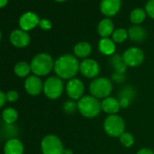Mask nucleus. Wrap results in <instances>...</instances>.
<instances>
[{"instance_id":"1","label":"nucleus","mask_w":154,"mask_h":154,"mask_svg":"<svg viewBox=\"0 0 154 154\" xmlns=\"http://www.w3.org/2000/svg\"><path fill=\"white\" fill-rule=\"evenodd\" d=\"M80 62L72 54H63L54 61V71L62 80H70L79 72Z\"/></svg>"},{"instance_id":"2","label":"nucleus","mask_w":154,"mask_h":154,"mask_svg":"<svg viewBox=\"0 0 154 154\" xmlns=\"http://www.w3.org/2000/svg\"><path fill=\"white\" fill-rule=\"evenodd\" d=\"M54 61L47 53H40L35 55L30 63L32 72L39 77L49 74L54 70Z\"/></svg>"},{"instance_id":"3","label":"nucleus","mask_w":154,"mask_h":154,"mask_svg":"<svg viewBox=\"0 0 154 154\" xmlns=\"http://www.w3.org/2000/svg\"><path fill=\"white\" fill-rule=\"evenodd\" d=\"M78 112L85 118L93 119L97 117L102 112L101 102L99 99L90 95H84L77 101Z\"/></svg>"},{"instance_id":"4","label":"nucleus","mask_w":154,"mask_h":154,"mask_svg":"<svg viewBox=\"0 0 154 154\" xmlns=\"http://www.w3.org/2000/svg\"><path fill=\"white\" fill-rule=\"evenodd\" d=\"M112 82L107 77H97L90 83V94L97 99H105L109 97L112 92Z\"/></svg>"},{"instance_id":"5","label":"nucleus","mask_w":154,"mask_h":154,"mask_svg":"<svg viewBox=\"0 0 154 154\" xmlns=\"http://www.w3.org/2000/svg\"><path fill=\"white\" fill-rule=\"evenodd\" d=\"M63 90V81L58 76H50L44 82L43 93L50 100H56L61 97Z\"/></svg>"},{"instance_id":"6","label":"nucleus","mask_w":154,"mask_h":154,"mask_svg":"<svg viewBox=\"0 0 154 154\" xmlns=\"http://www.w3.org/2000/svg\"><path fill=\"white\" fill-rule=\"evenodd\" d=\"M104 131L111 137H120L125 131V122L118 114L108 115L103 122Z\"/></svg>"},{"instance_id":"7","label":"nucleus","mask_w":154,"mask_h":154,"mask_svg":"<svg viewBox=\"0 0 154 154\" xmlns=\"http://www.w3.org/2000/svg\"><path fill=\"white\" fill-rule=\"evenodd\" d=\"M64 149L62 140L54 134H47L41 140L42 154H63Z\"/></svg>"},{"instance_id":"8","label":"nucleus","mask_w":154,"mask_h":154,"mask_svg":"<svg viewBox=\"0 0 154 154\" xmlns=\"http://www.w3.org/2000/svg\"><path fill=\"white\" fill-rule=\"evenodd\" d=\"M143 51L136 46L128 48L122 54V59L128 67H137L144 61Z\"/></svg>"},{"instance_id":"9","label":"nucleus","mask_w":154,"mask_h":154,"mask_svg":"<svg viewBox=\"0 0 154 154\" xmlns=\"http://www.w3.org/2000/svg\"><path fill=\"white\" fill-rule=\"evenodd\" d=\"M79 72L85 78L95 79L101 72V67L97 61L92 58H86L80 63Z\"/></svg>"},{"instance_id":"10","label":"nucleus","mask_w":154,"mask_h":154,"mask_svg":"<svg viewBox=\"0 0 154 154\" xmlns=\"http://www.w3.org/2000/svg\"><path fill=\"white\" fill-rule=\"evenodd\" d=\"M85 85L84 83L78 78H72L67 81L65 85V92L70 100L78 101L80 100L85 94Z\"/></svg>"},{"instance_id":"11","label":"nucleus","mask_w":154,"mask_h":154,"mask_svg":"<svg viewBox=\"0 0 154 154\" xmlns=\"http://www.w3.org/2000/svg\"><path fill=\"white\" fill-rule=\"evenodd\" d=\"M24 88L29 95L37 96L43 92L44 82L41 80L39 76L32 74L29 75L27 78H26L24 83Z\"/></svg>"},{"instance_id":"12","label":"nucleus","mask_w":154,"mask_h":154,"mask_svg":"<svg viewBox=\"0 0 154 154\" xmlns=\"http://www.w3.org/2000/svg\"><path fill=\"white\" fill-rule=\"evenodd\" d=\"M9 41L15 47L24 48L30 44L31 37L27 32L22 29H16L11 32L9 35Z\"/></svg>"},{"instance_id":"13","label":"nucleus","mask_w":154,"mask_h":154,"mask_svg":"<svg viewBox=\"0 0 154 154\" xmlns=\"http://www.w3.org/2000/svg\"><path fill=\"white\" fill-rule=\"evenodd\" d=\"M39 22H40L39 17L35 13L29 11V12H26L20 17L18 23H19L20 29L28 32L34 29L35 26H39Z\"/></svg>"},{"instance_id":"14","label":"nucleus","mask_w":154,"mask_h":154,"mask_svg":"<svg viewBox=\"0 0 154 154\" xmlns=\"http://www.w3.org/2000/svg\"><path fill=\"white\" fill-rule=\"evenodd\" d=\"M121 6L122 0H102L100 9L104 16L113 17L120 11Z\"/></svg>"},{"instance_id":"15","label":"nucleus","mask_w":154,"mask_h":154,"mask_svg":"<svg viewBox=\"0 0 154 154\" xmlns=\"http://www.w3.org/2000/svg\"><path fill=\"white\" fill-rule=\"evenodd\" d=\"M101 106H102V111L107 113L108 115L117 114L121 109V105L118 98L112 96H109L103 99L101 102Z\"/></svg>"},{"instance_id":"16","label":"nucleus","mask_w":154,"mask_h":154,"mask_svg":"<svg viewBox=\"0 0 154 154\" xmlns=\"http://www.w3.org/2000/svg\"><path fill=\"white\" fill-rule=\"evenodd\" d=\"M4 154H24L25 146L18 138L6 140L4 145Z\"/></svg>"},{"instance_id":"17","label":"nucleus","mask_w":154,"mask_h":154,"mask_svg":"<svg viewBox=\"0 0 154 154\" xmlns=\"http://www.w3.org/2000/svg\"><path fill=\"white\" fill-rule=\"evenodd\" d=\"M135 96V92L131 86L124 87L119 94V103L121 105V108H127L132 102L133 98Z\"/></svg>"},{"instance_id":"18","label":"nucleus","mask_w":154,"mask_h":154,"mask_svg":"<svg viewBox=\"0 0 154 154\" xmlns=\"http://www.w3.org/2000/svg\"><path fill=\"white\" fill-rule=\"evenodd\" d=\"M97 31L102 38H108L114 32V26L110 18H104L98 24Z\"/></svg>"},{"instance_id":"19","label":"nucleus","mask_w":154,"mask_h":154,"mask_svg":"<svg viewBox=\"0 0 154 154\" xmlns=\"http://www.w3.org/2000/svg\"><path fill=\"white\" fill-rule=\"evenodd\" d=\"M92 45L88 42H79L77 43L73 47V54L74 56L77 58L86 59L92 53Z\"/></svg>"},{"instance_id":"20","label":"nucleus","mask_w":154,"mask_h":154,"mask_svg":"<svg viewBox=\"0 0 154 154\" xmlns=\"http://www.w3.org/2000/svg\"><path fill=\"white\" fill-rule=\"evenodd\" d=\"M98 48L101 54L108 56H112L115 54L116 51V44L112 41V39L108 38H102L99 41Z\"/></svg>"},{"instance_id":"21","label":"nucleus","mask_w":154,"mask_h":154,"mask_svg":"<svg viewBox=\"0 0 154 154\" xmlns=\"http://www.w3.org/2000/svg\"><path fill=\"white\" fill-rule=\"evenodd\" d=\"M18 133V129L15 124L3 123L2 126L0 127V137L6 139V140L17 138Z\"/></svg>"},{"instance_id":"22","label":"nucleus","mask_w":154,"mask_h":154,"mask_svg":"<svg viewBox=\"0 0 154 154\" xmlns=\"http://www.w3.org/2000/svg\"><path fill=\"white\" fill-rule=\"evenodd\" d=\"M147 36L145 29L140 26H133L128 30V38L133 42H142Z\"/></svg>"},{"instance_id":"23","label":"nucleus","mask_w":154,"mask_h":154,"mask_svg":"<svg viewBox=\"0 0 154 154\" xmlns=\"http://www.w3.org/2000/svg\"><path fill=\"white\" fill-rule=\"evenodd\" d=\"M14 72L19 78H27L32 72L30 63L26 61L17 62L14 66Z\"/></svg>"},{"instance_id":"24","label":"nucleus","mask_w":154,"mask_h":154,"mask_svg":"<svg viewBox=\"0 0 154 154\" xmlns=\"http://www.w3.org/2000/svg\"><path fill=\"white\" fill-rule=\"evenodd\" d=\"M110 64L113 68L115 72H120V73H125L128 66L124 63L122 59V55L121 54H113L111 56L110 59Z\"/></svg>"},{"instance_id":"25","label":"nucleus","mask_w":154,"mask_h":154,"mask_svg":"<svg viewBox=\"0 0 154 154\" xmlns=\"http://www.w3.org/2000/svg\"><path fill=\"white\" fill-rule=\"evenodd\" d=\"M1 118L4 123L15 124V122L18 119V112L14 107H7L2 111Z\"/></svg>"},{"instance_id":"26","label":"nucleus","mask_w":154,"mask_h":154,"mask_svg":"<svg viewBox=\"0 0 154 154\" xmlns=\"http://www.w3.org/2000/svg\"><path fill=\"white\" fill-rule=\"evenodd\" d=\"M145 17H146V11L141 8H135L130 14V21L135 26L141 24L144 21Z\"/></svg>"},{"instance_id":"27","label":"nucleus","mask_w":154,"mask_h":154,"mask_svg":"<svg viewBox=\"0 0 154 154\" xmlns=\"http://www.w3.org/2000/svg\"><path fill=\"white\" fill-rule=\"evenodd\" d=\"M128 38V30L124 28H118L114 30L112 35V39L115 44H122Z\"/></svg>"},{"instance_id":"28","label":"nucleus","mask_w":154,"mask_h":154,"mask_svg":"<svg viewBox=\"0 0 154 154\" xmlns=\"http://www.w3.org/2000/svg\"><path fill=\"white\" fill-rule=\"evenodd\" d=\"M121 144L125 148H131L135 143V138L134 136L128 131H124L120 137H119Z\"/></svg>"},{"instance_id":"29","label":"nucleus","mask_w":154,"mask_h":154,"mask_svg":"<svg viewBox=\"0 0 154 154\" xmlns=\"http://www.w3.org/2000/svg\"><path fill=\"white\" fill-rule=\"evenodd\" d=\"M63 110L66 112V113H73L76 111H78V108H77V102L73 101V100H69L64 102L63 105Z\"/></svg>"},{"instance_id":"30","label":"nucleus","mask_w":154,"mask_h":154,"mask_svg":"<svg viewBox=\"0 0 154 154\" xmlns=\"http://www.w3.org/2000/svg\"><path fill=\"white\" fill-rule=\"evenodd\" d=\"M6 99L8 103H15L19 99V94L16 90H9L6 93Z\"/></svg>"},{"instance_id":"31","label":"nucleus","mask_w":154,"mask_h":154,"mask_svg":"<svg viewBox=\"0 0 154 154\" xmlns=\"http://www.w3.org/2000/svg\"><path fill=\"white\" fill-rule=\"evenodd\" d=\"M146 14L152 19H154V0H149L145 5Z\"/></svg>"},{"instance_id":"32","label":"nucleus","mask_w":154,"mask_h":154,"mask_svg":"<svg viewBox=\"0 0 154 154\" xmlns=\"http://www.w3.org/2000/svg\"><path fill=\"white\" fill-rule=\"evenodd\" d=\"M39 26L41 29L45 30V31H47V30H50L52 28V23L50 20L46 19V18H44V19H40V22H39Z\"/></svg>"},{"instance_id":"33","label":"nucleus","mask_w":154,"mask_h":154,"mask_svg":"<svg viewBox=\"0 0 154 154\" xmlns=\"http://www.w3.org/2000/svg\"><path fill=\"white\" fill-rule=\"evenodd\" d=\"M112 78L114 82L117 83H122L124 79H125V75L124 73H120V72H113V74L112 75Z\"/></svg>"},{"instance_id":"34","label":"nucleus","mask_w":154,"mask_h":154,"mask_svg":"<svg viewBox=\"0 0 154 154\" xmlns=\"http://www.w3.org/2000/svg\"><path fill=\"white\" fill-rule=\"evenodd\" d=\"M7 103L6 94L3 91H0V109H2Z\"/></svg>"},{"instance_id":"35","label":"nucleus","mask_w":154,"mask_h":154,"mask_svg":"<svg viewBox=\"0 0 154 154\" xmlns=\"http://www.w3.org/2000/svg\"><path fill=\"white\" fill-rule=\"evenodd\" d=\"M136 154H154V151L149 148H141L137 151Z\"/></svg>"},{"instance_id":"36","label":"nucleus","mask_w":154,"mask_h":154,"mask_svg":"<svg viewBox=\"0 0 154 154\" xmlns=\"http://www.w3.org/2000/svg\"><path fill=\"white\" fill-rule=\"evenodd\" d=\"M8 3V0H0V8H5Z\"/></svg>"},{"instance_id":"37","label":"nucleus","mask_w":154,"mask_h":154,"mask_svg":"<svg viewBox=\"0 0 154 154\" xmlns=\"http://www.w3.org/2000/svg\"><path fill=\"white\" fill-rule=\"evenodd\" d=\"M63 154H73V151H72V149H65Z\"/></svg>"},{"instance_id":"38","label":"nucleus","mask_w":154,"mask_h":154,"mask_svg":"<svg viewBox=\"0 0 154 154\" xmlns=\"http://www.w3.org/2000/svg\"><path fill=\"white\" fill-rule=\"evenodd\" d=\"M56 2H63V1H65V0H55Z\"/></svg>"},{"instance_id":"39","label":"nucleus","mask_w":154,"mask_h":154,"mask_svg":"<svg viewBox=\"0 0 154 154\" xmlns=\"http://www.w3.org/2000/svg\"><path fill=\"white\" fill-rule=\"evenodd\" d=\"M1 37H2V34H1V31H0V40H1Z\"/></svg>"},{"instance_id":"40","label":"nucleus","mask_w":154,"mask_h":154,"mask_svg":"<svg viewBox=\"0 0 154 154\" xmlns=\"http://www.w3.org/2000/svg\"><path fill=\"white\" fill-rule=\"evenodd\" d=\"M1 119H2V118H1V115H0V120H1Z\"/></svg>"},{"instance_id":"41","label":"nucleus","mask_w":154,"mask_h":154,"mask_svg":"<svg viewBox=\"0 0 154 154\" xmlns=\"http://www.w3.org/2000/svg\"><path fill=\"white\" fill-rule=\"evenodd\" d=\"M0 141H1V137H0Z\"/></svg>"}]
</instances>
